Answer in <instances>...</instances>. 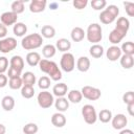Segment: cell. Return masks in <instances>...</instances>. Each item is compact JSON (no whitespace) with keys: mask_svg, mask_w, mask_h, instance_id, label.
<instances>
[{"mask_svg":"<svg viewBox=\"0 0 134 134\" xmlns=\"http://www.w3.org/2000/svg\"><path fill=\"white\" fill-rule=\"evenodd\" d=\"M40 61H41V55L37 51H30L26 54V62L31 67L39 65Z\"/></svg>","mask_w":134,"mask_h":134,"instance_id":"19","label":"cell"},{"mask_svg":"<svg viewBox=\"0 0 134 134\" xmlns=\"http://www.w3.org/2000/svg\"><path fill=\"white\" fill-rule=\"evenodd\" d=\"M82 115L84 117V120L88 125H93L97 120V114L95 111V108L92 105H85L82 108Z\"/></svg>","mask_w":134,"mask_h":134,"instance_id":"6","label":"cell"},{"mask_svg":"<svg viewBox=\"0 0 134 134\" xmlns=\"http://www.w3.org/2000/svg\"><path fill=\"white\" fill-rule=\"evenodd\" d=\"M54 107L55 109L59 111V112H65L67 111V109L69 108V102L67 98L65 97H58L55 100H54Z\"/></svg>","mask_w":134,"mask_h":134,"instance_id":"20","label":"cell"},{"mask_svg":"<svg viewBox=\"0 0 134 134\" xmlns=\"http://www.w3.org/2000/svg\"><path fill=\"white\" fill-rule=\"evenodd\" d=\"M24 0H17V1H14L10 5V8H12V12L19 15L21 13L24 12Z\"/></svg>","mask_w":134,"mask_h":134,"instance_id":"33","label":"cell"},{"mask_svg":"<svg viewBox=\"0 0 134 134\" xmlns=\"http://www.w3.org/2000/svg\"><path fill=\"white\" fill-rule=\"evenodd\" d=\"M7 75H8L9 79L19 77V76H21V71H18V70H16V69L9 67V68H8V73H7Z\"/></svg>","mask_w":134,"mask_h":134,"instance_id":"45","label":"cell"},{"mask_svg":"<svg viewBox=\"0 0 134 134\" xmlns=\"http://www.w3.org/2000/svg\"><path fill=\"white\" fill-rule=\"evenodd\" d=\"M51 124L57 128H62L66 125V117L63 113L57 112L51 116Z\"/></svg>","mask_w":134,"mask_h":134,"instance_id":"16","label":"cell"},{"mask_svg":"<svg viewBox=\"0 0 134 134\" xmlns=\"http://www.w3.org/2000/svg\"><path fill=\"white\" fill-rule=\"evenodd\" d=\"M81 93L85 98L89 100H97L102 95L100 90L92 86H84L81 90Z\"/></svg>","mask_w":134,"mask_h":134,"instance_id":"7","label":"cell"},{"mask_svg":"<svg viewBox=\"0 0 134 134\" xmlns=\"http://www.w3.org/2000/svg\"><path fill=\"white\" fill-rule=\"evenodd\" d=\"M111 121H112V127L115 130H122V129L126 128V126L128 124V119H127L126 115L121 114V113L116 114L115 116H113Z\"/></svg>","mask_w":134,"mask_h":134,"instance_id":"9","label":"cell"},{"mask_svg":"<svg viewBox=\"0 0 134 134\" xmlns=\"http://www.w3.org/2000/svg\"><path fill=\"white\" fill-rule=\"evenodd\" d=\"M120 50H121V52H124V54L133 55L134 54V43L131 42V41L122 43V45L120 47Z\"/></svg>","mask_w":134,"mask_h":134,"instance_id":"34","label":"cell"},{"mask_svg":"<svg viewBox=\"0 0 134 134\" xmlns=\"http://www.w3.org/2000/svg\"><path fill=\"white\" fill-rule=\"evenodd\" d=\"M106 5H107L106 0H92L91 1V7L95 10H100V9L105 8Z\"/></svg>","mask_w":134,"mask_h":134,"instance_id":"39","label":"cell"},{"mask_svg":"<svg viewBox=\"0 0 134 134\" xmlns=\"http://www.w3.org/2000/svg\"><path fill=\"white\" fill-rule=\"evenodd\" d=\"M46 5H47L46 0H32L29 3V10L31 13L38 14L43 12L46 8Z\"/></svg>","mask_w":134,"mask_h":134,"instance_id":"12","label":"cell"},{"mask_svg":"<svg viewBox=\"0 0 134 134\" xmlns=\"http://www.w3.org/2000/svg\"><path fill=\"white\" fill-rule=\"evenodd\" d=\"M124 6L126 9V13L128 14L129 17L134 16V3L132 2H124Z\"/></svg>","mask_w":134,"mask_h":134,"instance_id":"41","label":"cell"},{"mask_svg":"<svg viewBox=\"0 0 134 134\" xmlns=\"http://www.w3.org/2000/svg\"><path fill=\"white\" fill-rule=\"evenodd\" d=\"M86 37H87V40L93 44H97L98 42H100L103 38L102 26L97 23H91L87 28Z\"/></svg>","mask_w":134,"mask_h":134,"instance_id":"3","label":"cell"},{"mask_svg":"<svg viewBox=\"0 0 134 134\" xmlns=\"http://www.w3.org/2000/svg\"><path fill=\"white\" fill-rule=\"evenodd\" d=\"M106 55H107V59H108L109 61H111V62L117 61V60L121 57L120 47H118L117 45H112V46H110V47L107 49Z\"/></svg>","mask_w":134,"mask_h":134,"instance_id":"11","label":"cell"},{"mask_svg":"<svg viewBox=\"0 0 134 134\" xmlns=\"http://www.w3.org/2000/svg\"><path fill=\"white\" fill-rule=\"evenodd\" d=\"M8 86H9V88L13 89V90H17V89L22 88L23 83H22V79H21V76L9 79V81H8Z\"/></svg>","mask_w":134,"mask_h":134,"instance_id":"37","label":"cell"},{"mask_svg":"<svg viewBox=\"0 0 134 134\" xmlns=\"http://www.w3.org/2000/svg\"><path fill=\"white\" fill-rule=\"evenodd\" d=\"M9 64H10V67L18 70V71H21L23 70L24 68V60L21 55H13L10 58V61H9Z\"/></svg>","mask_w":134,"mask_h":134,"instance_id":"15","label":"cell"},{"mask_svg":"<svg viewBox=\"0 0 134 134\" xmlns=\"http://www.w3.org/2000/svg\"><path fill=\"white\" fill-rule=\"evenodd\" d=\"M21 79H22L23 85H28V86H32V87H34V85L36 84V81H37L36 75H35L34 72H31V71H26V72H24V73L22 74Z\"/></svg>","mask_w":134,"mask_h":134,"instance_id":"22","label":"cell"},{"mask_svg":"<svg viewBox=\"0 0 134 134\" xmlns=\"http://www.w3.org/2000/svg\"><path fill=\"white\" fill-rule=\"evenodd\" d=\"M76 68L81 72H86L90 68V60L87 57H80L76 61Z\"/></svg>","mask_w":134,"mask_h":134,"instance_id":"17","label":"cell"},{"mask_svg":"<svg viewBox=\"0 0 134 134\" xmlns=\"http://www.w3.org/2000/svg\"><path fill=\"white\" fill-rule=\"evenodd\" d=\"M39 67L42 72L49 75L50 80L57 82L62 79V71L55 62L47 60V59H41V61L39 63Z\"/></svg>","mask_w":134,"mask_h":134,"instance_id":"1","label":"cell"},{"mask_svg":"<svg viewBox=\"0 0 134 134\" xmlns=\"http://www.w3.org/2000/svg\"><path fill=\"white\" fill-rule=\"evenodd\" d=\"M22 131L24 134H36L39 131V127L35 122H28L23 127Z\"/></svg>","mask_w":134,"mask_h":134,"instance_id":"36","label":"cell"},{"mask_svg":"<svg viewBox=\"0 0 134 134\" xmlns=\"http://www.w3.org/2000/svg\"><path fill=\"white\" fill-rule=\"evenodd\" d=\"M43 43V38L40 34H30L25 36L22 41H21V46L25 49V50H32V49H37L39 47L42 46Z\"/></svg>","mask_w":134,"mask_h":134,"instance_id":"2","label":"cell"},{"mask_svg":"<svg viewBox=\"0 0 134 134\" xmlns=\"http://www.w3.org/2000/svg\"><path fill=\"white\" fill-rule=\"evenodd\" d=\"M68 102L70 103H73V104H79L82 98H83V95L81 93V91L76 90V89H72L68 92Z\"/></svg>","mask_w":134,"mask_h":134,"instance_id":"26","label":"cell"},{"mask_svg":"<svg viewBox=\"0 0 134 134\" xmlns=\"http://www.w3.org/2000/svg\"><path fill=\"white\" fill-rule=\"evenodd\" d=\"M89 53L92 58L98 59L104 54V47L99 44H93L89 49Z\"/></svg>","mask_w":134,"mask_h":134,"instance_id":"29","label":"cell"},{"mask_svg":"<svg viewBox=\"0 0 134 134\" xmlns=\"http://www.w3.org/2000/svg\"><path fill=\"white\" fill-rule=\"evenodd\" d=\"M17 47V40L13 37L4 38L0 40V52L8 53Z\"/></svg>","mask_w":134,"mask_h":134,"instance_id":"8","label":"cell"},{"mask_svg":"<svg viewBox=\"0 0 134 134\" xmlns=\"http://www.w3.org/2000/svg\"><path fill=\"white\" fill-rule=\"evenodd\" d=\"M8 67V60L5 57H0V73H4Z\"/></svg>","mask_w":134,"mask_h":134,"instance_id":"42","label":"cell"},{"mask_svg":"<svg viewBox=\"0 0 134 134\" xmlns=\"http://www.w3.org/2000/svg\"><path fill=\"white\" fill-rule=\"evenodd\" d=\"M5 132H6L5 126L2 125V124H0V134H5Z\"/></svg>","mask_w":134,"mask_h":134,"instance_id":"50","label":"cell"},{"mask_svg":"<svg viewBox=\"0 0 134 134\" xmlns=\"http://www.w3.org/2000/svg\"><path fill=\"white\" fill-rule=\"evenodd\" d=\"M55 48L59 50V51H62V52H68V50L71 48V42L68 40V39H65V38H61L57 41L55 43Z\"/></svg>","mask_w":134,"mask_h":134,"instance_id":"18","label":"cell"},{"mask_svg":"<svg viewBox=\"0 0 134 134\" xmlns=\"http://www.w3.org/2000/svg\"><path fill=\"white\" fill-rule=\"evenodd\" d=\"M38 86H39V88H40L41 90H46V89H48L49 86H50V79H49V76H46V75L41 76V77L38 80Z\"/></svg>","mask_w":134,"mask_h":134,"instance_id":"38","label":"cell"},{"mask_svg":"<svg viewBox=\"0 0 134 134\" xmlns=\"http://www.w3.org/2000/svg\"><path fill=\"white\" fill-rule=\"evenodd\" d=\"M7 35V27L0 23V39H4Z\"/></svg>","mask_w":134,"mask_h":134,"instance_id":"47","label":"cell"},{"mask_svg":"<svg viewBox=\"0 0 134 134\" xmlns=\"http://www.w3.org/2000/svg\"><path fill=\"white\" fill-rule=\"evenodd\" d=\"M7 85V76L4 73H0V88H3Z\"/></svg>","mask_w":134,"mask_h":134,"instance_id":"46","label":"cell"},{"mask_svg":"<svg viewBox=\"0 0 134 134\" xmlns=\"http://www.w3.org/2000/svg\"><path fill=\"white\" fill-rule=\"evenodd\" d=\"M119 134H134V132L130 129H122V130H120Z\"/></svg>","mask_w":134,"mask_h":134,"instance_id":"49","label":"cell"},{"mask_svg":"<svg viewBox=\"0 0 134 134\" xmlns=\"http://www.w3.org/2000/svg\"><path fill=\"white\" fill-rule=\"evenodd\" d=\"M55 52H57V48H55V46L54 45H52V44H47V45H45L43 48H42V54L44 55V58L45 59H50V58H52L54 54H55Z\"/></svg>","mask_w":134,"mask_h":134,"instance_id":"30","label":"cell"},{"mask_svg":"<svg viewBox=\"0 0 134 134\" xmlns=\"http://www.w3.org/2000/svg\"><path fill=\"white\" fill-rule=\"evenodd\" d=\"M120 65L125 69H130L134 65V58L133 55H128V54H122L120 58Z\"/></svg>","mask_w":134,"mask_h":134,"instance_id":"25","label":"cell"},{"mask_svg":"<svg viewBox=\"0 0 134 134\" xmlns=\"http://www.w3.org/2000/svg\"><path fill=\"white\" fill-rule=\"evenodd\" d=\"M1 106L5 111H12L15 107V99L10 95H5L1 100Z\"/></svg>","mask_w":134,"mask_h":134,"instance_id":"23","label":"cell"},{"mask_svg":"<svg viewBox=\"0 0 134 134\" xmlns=\"http://www.w3.org/2000/svg\"><path fill=\"white\" fill-rule=\"evenodd\" d=\"M70 36H71L72 41H74V42H81V41H82V40L85 38L86 32L84 31V29H83L82 27L76 26V27L72 28Z\"/></svg>","mask_w":134,"mask_h":134,"instance_id":"21","label":"cell"},{"mask_svg":"<svg viewBox=\"0 0 134 134\" xmlns=\"http://www.w3.org/2000/svg\"><path fill=\"white\" fill-rule=\"evenodd\" d=\"M57 6H58L57 3H50V7H51V9H57Z\"/></svg>","mask_w":134,"mask_h":134,"instance_id":"51","label":"cell"},{"mask_svg":"<svg viewBox=\"0 0 134 134\" xmlns=\"http://www.w3.org/2000/svg\"><path fill=\"white\" fill-rule=\"evenodd\" d=\"M72 4L76 9H83L87 6L88 1L87 0H73Z\"/></svg>","mask_w":134,"mask_h":134,"instance_id":"43","label":"cell"},{"mask_svg":"<svg viewBox=\"0 0 134 134\" xmlns=\"http://www.w3.org/2000/svg\"><path fill=\"white\" fill-rule=\"evenodd\" d=\"M115 28H117V29H119V30H121L124 32H128V30L130 28V21L126 17H120L116 21Z\"/></svg>","mask_w":134,"mask_h":134,"instance_id":"24","label":"cell"},{"mask_svg":"<svg viewBox=\"0 0 134 134\" xmlns=\"http://www.w3.org/2000/svg\"><path fill=\"white\" fill-rule=\"evenodd\" d=\"M0 20H1V23L4 26L15 25L17 23V20H18V15L15 14V13H13L12 10L10 12H5V13H3L1 15Z\"/></svg>","mask_w":134,"mask_h":134,"instance_id":"10","label":"cell"},{"mask_svg":"<svg viewBox=\"0 0 134 134\" xmlns=\"http://www.w3.org/2000/svg\"><path fill=\"white\" fill-rule=\"evenodd\" d=\"M99 20L102 23L104 24H111L112 22H114V20L116 19L110 12H108L107 9H104L100 14H99Z\"/></svg>","mask_w":134,"mask_h":134,"instance_id":"27","label":"cell"},{"mask_svg":"<svg viewBox=\"0 0 134 134\" xmlns=\"http://www.w3.org/2000/svg\"><path fill=\"white\" fill-rule=\"evenodd\" d=\"M61 69L65 72H71L75 67V59L72 53L70 52H64L61 57L60 61Z\"/></svg>","mask_w":134,"mask_h":134,"instance_id":"4","label":"cell"},{"mask_svg":"<svg viewBox=\"0 0 134 134\" xmlns=\"http://www.w3.org/2000/svg\"><path fill=\"white\" fill-rule=\"evenodd\" d=\"M105 9H107L108 12H110L115 18L118 16V14H119V9H118V7L116 6V5H114V4H110V5H108L107 6V8H105Z\"/></svg>","mask_w":134,"mask_h":134,"instance_id":"44","label":"cell"},{"mask_svg":"<svg viewBox=\"0 0 134 134\" xmlns=\"http://www.w3.org/2000/svg\"><path fill=\"white\" fill-rule=\"evenodd\" d=\"M68 92V86L65 83H58L52 88V94L57 97H64Z\"/></svg>","mask_w":134,"mask_h":134,"instance_id":"14","label":"cell"},{"mask_svg":"<svg viewBox=\"0 0 134 134\" xmlns=\"http://www.w3.org/2000/svg\"><path fill=\"white\" fill-rule=\"evenodd\" d=\"M41 36L46 39H51L55 36V29L51 25H44L41 29Z\"/></svg>","mask_w":134,"mask_h":134,"instance_id":"31","label":"cell"},{"mask_svg":"<svg viewBox=\"0 0 134 134\" xmlns=\"http://www.w3.org/2000/svg\"><path fill=\"white\" fill-rule=\"evenodd\" d=\"M126 35H127V32H124V31H121V30H119L117 28H114L109 34V41H110V43H112L114 45L118 44L126 37Z\"/></svg>","mask_w":134,"mask_h":134,"instance_id":"13","label":"cell"},{"mask_svg":"<svg viewBox=\"0 0 134 134\" xmlns=\"http://www.w3.org/2000/svg\"><path fill=\"white\" fill-rule=\"evenodd\" d=\"M35 94V89L32 86H28V85H23L21 88V95L24 98H31Z\"/></svg>","mask_w":134,"mask_h":134,"instance_id":"35","label":"cell"},{"mask_svg":"<svg viewBox=\"0 0 134 134\" xmlns=\"http://www.w3.org/2000/svg\"><path fill=\"white\" fill-rule=\"evenodd\" d=\"M37 100H38V104L41 108L43 109H47V108H50L53 103H54V98H53V94L50 93L49 91L47 90H42L38 96H37Z\"/></svg>","mask_w":134,"mask_h":134,"instance_id":"5","label":"cell"},{"mask_svg":"<svg viewBox=\"0 0 134 134\" xmlns=\"http://www.w3.org/2000/svg\"><path fill=\"white\" fill-rule=\"evenodd\" d=\"M112 117H113L112 116V112L109 109H103V110H100L99 113H98V115H97V118L102 122H104V124L109 122L112 119Z\"/></svg>","mask_w":134,"mask_h":134,"instance_id":"32","label":"cell"},{"mask_svg":"<svg viewBox=\"0 0 134 134\" xmlns=\"http://www.w3.org/2000/svg\"><path fill=\"white\" fill-rule=\"evenodd\" d=\"M122 102L127 105L134 103V92L133 91H128L122 95Z\"/></svg>","mask_w":134,"mask_h":134,"instance_id":"40","label":"cell"},{"mask_svg":"<svg viewBox=\"0 0 134 134\" xmlns=\"http://www.w3.org/2000/svg\"><path fill=\"white\" fill-rule=\"evenodd\" d=\"M14 35L17 37H23L27 31V26L22 22H17L13 27Z\"/></svg>","mask_w":134,"mask_h":134,"instance_id":"28","label":"cell"},{"mask_svg":"<svg viewBox=\"0 0 134 134\" xmlns=\"http://www.w3.org/2000/svg\"><path fill=\"white\" fill-rule=\"evenodd\" d=\"M127 110H128L129 114H130L131 116H133V115H134V103L127 105Z\"/></svg>","mask_w":134,"mask_h":134,"instance_id":"48","label":"cell"}]
</instances>
